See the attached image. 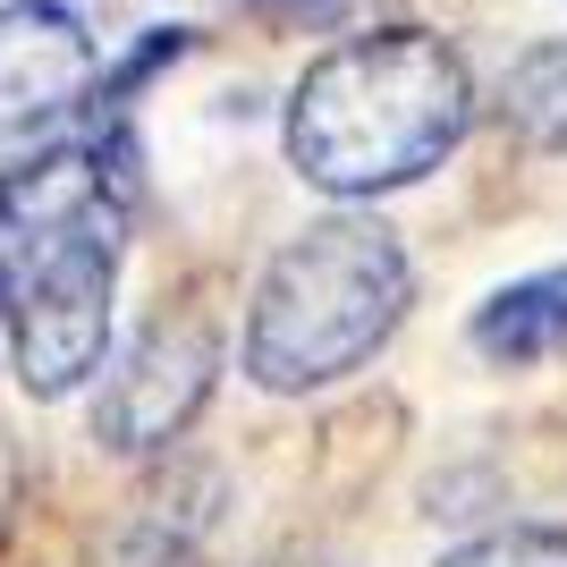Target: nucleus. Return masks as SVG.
<instances>
[{"label":"nucleus","instance_id":"nucleus-1","mask_svg":"<svg viewBox=\"0 0 567 567\" xmlns=\"http://www.w3.org/2000/svg\"><path fill=\"white\" fill-rule=\"evenodd\" d=\"M127 178L102 144H51L0 169V331L34 399H69L111 348Z\"/></svg>","mask_w":567,"mask_h":567},{"label":"nucleus","instance_id":"nucleus-2","mask_svg":"<svg viewBox=\"0 0 567 567\" xmlns=\"http://www.w3.org/2000/svg\"><path fill=\"white\" fill-rule=\"evenodd\" d=\"M466 60L424 25L322 51L288 94V162L331 195H390L466 136Z\"/></svg>","mask_w":567,"mask_h":567},{"label":"nucleus","instance_id":"nucleus-3","mask_svg":"<svg viewBox=\"0 0 567 567\" xmlns=\"http://www.w3.org/2000/svg\"><path fill=\"white\" fill-rule=\"evenodd\" d=\"M406 255L373 213H331L288 237L246 313V373L262 390H331L348 381L406 313Z\"/></svg>","mask_w":567,"mask_h":567},{"label":"nucleus","instance_id":"nucleus-4","mask_svg":"<svg viewBox=\"0 0 567 567\" xmlns=\"http://www.w3.org/2000/svg\"><path fill=\"white\" fill-rule=\"evenodd\" d=\"M94 25L60 18L43 0L0 9V169L69 144L76 111L94 102Z\"/></svg>","mask_w":567,"mask_h":567},{"label":"nucleus","instance_id":"nucleus-5","mask_svg":"<svg viewBox=\"0 0 567 567\" xmlns=\"http://www.w3.org/2000/svg\"><path fill=\"white\" fill-rule=\"evenodd\" d=\"M213 373H220V339L213 322H153L136 348L111 364L94 399V441L118 457H144V450H169L178 432L195 424V406L213 399Z\"/></svg>","mask_w":567,"mask_h":567},{"label":"nucleus","instance_id":"nucleus-6","mask_svg":"<svg viewBox=\"0 0 567 567\" xmlns=\"http://www.w3.org/2000/svg\"><path fill=\"white\" fill-rule=\"evenodd\" d=\"M474 348L492 364H550V355H567V262L499 288L492 306L474 313Z\"/></svg>","mask_w":567,"mask_h":567},{"label":"nucleus","instance_id":"nucleus-7","mask_svg":"<svg viewBox=\"0 0 567 567\" xmlns=\"http://www.w3.org/2000/svg\"><path fill=\"white\" fill-rule=\"evenodd\" d=\"M499 118L534 153H567V43H534L499 85Z\"/></svg>","mask_w":567,"mask_h":567},{"label":"nucleus","instance_id":"nucleus-8","mask_svg":"<svg viewBox=\"0 0 567 567\" xmlns=\"http://www.w3.org/2000/svg\"><path fill=\"white\" fill-rule=\"evenodd\" d=\"M102 567H204V508H178L169 492H144Z\"/></svg>","mask_w":567,"mask_h":567},{"label":"nucleus","instance_id":"nucleus-9","mask_svg":"<svg viewBox=\"0 0 567 567\" xmlns=\"http://www.w3.org/2000/svg\"><path fill=\"white\" fill-rule=\"evenodd\" d=\"M441 567H567V534L559 525H508V534H483V543L450 550Z\"/></svg>","mask_w":567,"mask_h":567},{"label":"nucleus","instance_id":"nucleus-10","mask_svg":"<svg viewBox=\"0 0 567 567\" xmlns=\"http://www.w3.org/2000/svg\"><path fill=\"white\" fill-rule=\"evenodd\" d=\"M262 25H339L355 0H246Z\"/></svg>","mask_w":567,"mask_h":567},{"label":"nucleus","instance_id":"nucleus-11","mask_svg":"<svg viewBox=\"0 0 567 567\" xmlns=\"http://www.w3.org/2000/svg\"><path fill=\"white\" fill-rule=\"evenodd\" d=\"M9 525H18V450L0 441V543H9Z\"/></svg>","mask_w":567,"mask_h":567},{"label":"nucleus","instance_id":"nucleus-12","mask_svg":"<svg viewBox=\"0 0 567 567\" xmlns=\"http://www.w3.org/2000/svg\"><path fill=\"white\" fill-rule=\"evenodd\" d=\"M43 9H60V18H76V25H102V18H118L127 0H43Z\"/></svg>","mask_w":567,"mask_h":567}]
</instances>
